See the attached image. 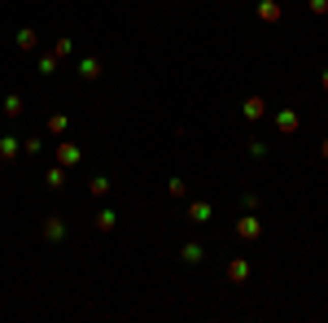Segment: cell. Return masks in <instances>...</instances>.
<instances>
[{
	"instance_id": "52a82bcc",
	"label": "cell",
	"mask_w": 328,
	"mask_h": 323,
	"mask_svg": "<svg viewBox=\"0 0 328 323\" xmlns=\"http://www.w3.org/2000/svg\"><path fill=\"white\" fill-rule=\"evenodd\" d=\"M324 157H328V140H324Z\"/></svg>"
},
{
	"instance_id": "7a4b0ae2",
	"label": "cell",
	"mask_w": 328,
	"mask_h": 323,
	"mask_svg": "<svg viewBox=\"0 0 328 323\" xmlns=\"http://www.w3.org/2000/svg\"><path fill=\"white\" fill-rule=\"evenodd\" d=\"M57 157H62L66 166H75V162H79V149H75V144H62V149H57Z\"/></svg>"
},
{
	"instance_id": "8992f818",
	"label": "cell",
	"mask_w": 328,
	"mask_h": 323,
	"mask_svg": "<svg viewBox=\"0 0 328 323\" xmlns=\"http://www.w3.org/2000/svg\"><path fill=\"white\" fill-rule=\"evenodd\" d=\"M324 87H328V70H324Z\"/></svg>"
},
{
	"instance_id": "3957f363",
	"label": "cell",
	"mask_w": 328,
	"mask_h": 323,
	"mask_svg": "<svg viewBox=\"0 0 328 323\" xmlns=\"http://www.w3.org/2000/svg\"><path fill=\"white\" fill-rule=\"evenodd\" d=\"M236 232H241V236H258V223H254V218H241Z\"/></svg>"
},
{
	"instance_id": "277c9868",
	"label": "cell",
	"mask_w": 328,
	"mask_h": 323,
	"mask_svg": "<svg viewBox=\"0 0 328 323\" xmlns=\"http://www.w3.org/2000/svg\"><path fill=\"white\" fill-rule=\"evenodd\" d=\"M276 122H280L284 131H293V127H297V114H289V109H284V114H280V118H276Z\"/></svg>"
},
{
	"instance_id": "5b68a950",
	"label": "cell",
	"mask_w": 328,
	"mask_h": 323,
	"mask_svg": "<svg viewBox=\"0 0 328 323\" xmlns=\"http://www.w3.org/2000/svg\"><path fill=\"white\" fill-rule=\"evenodd\" d=\"M228 275H232V280H245V275H250V267H245V262H232Z\"/></svg>"
},
{
	"instance_id": "6da1fadb",
	"label": "cell",
	"mask_w": 328,
	"mask_h": 323,
	"mask_svg": "<svg viewBox=\"0 0 328 323\" xmlns=\"http://www.w3.org/2000/svg\"><path fill=\"white\" fill-rule=\"evenodd\" d=\"M258 18L262 22H276V18H280V9H276L272 0H262V5H258Z\"/></svg>"
}]
</instances>
